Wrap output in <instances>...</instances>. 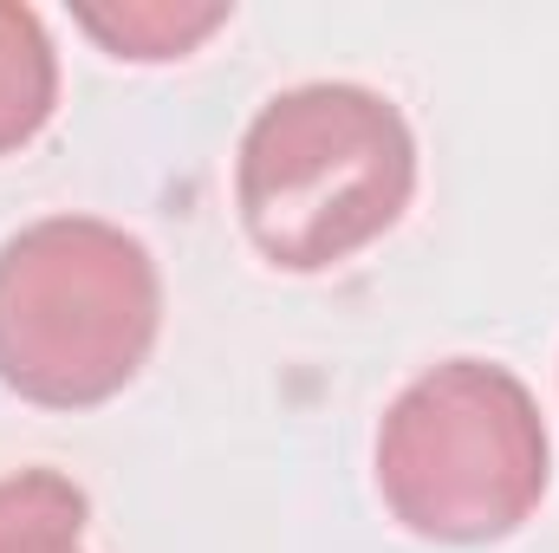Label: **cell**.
I'll return each mask as SVG.
<instances>
[{
    "mask_svg": "<svg viewBox=\"0 0 559 553\" xmlns=\"http://www.w3.org/2000/svg\"><path fill=\"white\" fill-rule=\"evenodd\" d=\"M72 20L111 59L169 66V59H189L209 33H222L235 7L228 0H118V7H72Z\"/></svg>",
    "mask_w": 559,
    "mask_h": 553,
    "instance_id": "277c9868",
    "label": "cell"
},
{
    "mask_svg": "<svg viewBox=\"0 0 559 553\" xmlns=\"http://www.w3.org/2000/svg\"><path fill=\"white\" fill-rule=\"evenodd\" d=\"M163 332V274L131 228L46 215L0 242V385L33 411H98Z\"/></svg>",
    "mask_w": 559,
    "mask_h": 553,
    "instance_id": "7a4b0ae2",
    "label": "cell"
},
{
    "mask_svg": "<svg viewBox=\"0 0 559 553\" xmlns=\"http://www.w3.org/2000/svg\"><path fill=\"white\" fill-rule=\"evenodd\" d=\"M417 196L411 118L345 79L267 98L235 156V209L280 274H332L384 242Z\"/></svg>",
    "mask_w": 559,
    "mask_h": 553,
    "instance_id": "6da1fadb",
    "label": "cell"
},
{
    "mask_svg": "<svg viewBox=\"0 0 559 553\" xmlns=\"http://www.w3.org/2000/svg\"><path fill=\"white\" fill-rule=\"evenodd\" d=\"M554 489V436L534 391L488 358L411 378L378 423V495L417 541L488 548L521 534Z\"/></svg>",
    "mask_w": 559,
    "mask_h": 553,
    "instance_id": "3957f363",
    "label": "cell"
},
{
    "mask_svg": "<svg viewBox=\"0 0 559 553\" xmlns=\"http://www.w3.org/2000/svg\"><path fill=\"white\" fill-rule=\"evenodd\" d=\"M59 111V52L46 20L20 0H0V156L26 150Z\"/></svg>",
    "mask_w": 559,
    "mask_h": 553,
    "instance_id": "5b68a950",
    "label": "cell"
},
{
    "mask_svg": "<svg viewBox=\"0 0 559 553\" xmlns=\"http://www.w3.org/2000/svg\"><path fill=\"white\" fill-rule=\"evenodd\" d=\"M92 495L59 469L0 475V553H85Z\"/></svg>",
    "mask_w": 559,
    "mask_h": 553,
    "instance_id": "8992f818",
    "label": "cell"
}]
</instances>
